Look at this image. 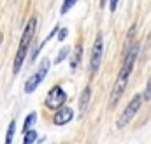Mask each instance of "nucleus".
<instances>
[{
  "instance_id": "4",
  "label": "nucleus",
  "mask_w": 151,
  "mask_h": 144,
  "mask_svg": "<svg viewBox=\"0 0 151 144\" xmlns=\"http://www.w3.org/2000/svg\"><path fill=\"white\" fill-rule=\"evenodd\" d=\"M49 67H51V62H49L47 58H44V60L40 62L39 69L34 72V74L28 77V81L25 83V91H27V93H32L39 84H40V81L46 77V74H47V71H49Z\"/></svg>"
},
{
  "instance_id": "10",
  "label": "nucleus",
  "mask_w": 151,
  "mask_h": 144,
  "mask_svg": "<svg viewBox=\"0 0 151 144\" xmlns=\"http://www.w3.org/2000/svg\"><path fill=\"white\" fill-rule=\"evenodd\" d=\"M35 121H37V114H35V112H30V114L27 116V120H25V125H23V132L27 134L28 130H32V127L35 125Z\"/></svg>"
},
{
  "instance_id": "15",
  "label": "nucleus",
  "mask_w": 151,
  "mask_h": 144,
  "mask_svg": "<svg viewBox=\"0 0 151 144\" xmlns=\"http://www.w3.org/2000/svg\"><path fill=\"white\" fill-rule=\"evenodd\" d=\"M72 5H76V0H69V2H65V4L62 5V11H60V12H62V14H65V12H67Z\"/></svg>"
},
{
  "instance_id": "7",
  "label": "nucleus",
  "mask_w": 151,
  "mask_h": 144,
  "mask_svg": "<svg viewBox=\"0 0 151 144\" xmlns=\"http://www.w3.org/2000/svg\"><path fill=\"white\" fill-rule=\"evenodd\" d=\"M74 118V111L70 107H60L56 112H55V116H53V123L55 125H67L70 120Z\"/></svg>"
},
{
  "instance_id": "11",
  "label": "nucleus",
  "mask_w": 151,
  "mask_h": 144,
  "mask_svg": "<svg viewBox=\"0 0 151 144\" xmlns=\"http://www.w3.org/2000/svg\"><path fill=\"white\" fill-rule=\"evenodd\" d=\"M14 130H16V121L12 120L9 123V128H7V135H5V144H11L12 143V137H14Z\"/></svg>"
},
{
  "instance_id": "13",
  "label": "nucleus",
  "mask_w": 151,
  "mask_h": 144,
  "mask_svg": "<svg viewBox=\"0 0 151 144\" xmlns=\"http://www.w3.org/2000/svg\"><path fill=\"white\" fill-rule=\"evenodd\" d=\"M67 55H69V48L65 46V48H62V51L58 53V58H56V63H60L62 60H65V58H67Z\"/></svg>"
},
{
  "instance_id": "12",
  "label": "nucleus",
  "mask_w": 151,
  "mask_h": 144,
  "mask_svg": "<svg viewBox=\"0 0 151 144\" xmlns=\"http://www.w3.org/2000/svg\"><path fill=\"white\" fill-rule=\"evenodd\" d=\"M35 139H37V132L32 128V130H28V132L25 134V143H23V144H34Z\"/></svg>"
},
{
  "instance_id": "1",
  "label": "nucleus",
  "mask_w": 151,
  "mask_h": 144,
  "mask_svg": "<svg viewBox=\"0 0 151 144\" xmlns=\"http://www.w3.org/2000/svg\"><path fill=\"white\" fill-rule=\"evenodd\" d=\"M137 53H139V44L134 42L128 49H127V55H125V62H123V67L118 74V79L113 86V91H111V106H116L119 97L123 95L127 84H128V77L134 71V65H135V58H137Z\"/></svg>"
},
{
  "instance_id": "3",
  "label": "nucleus",
  "mask_w": 151,
  "mask_h": 144,
  "mask_svg": "<svg viewBox=\"0 0 151 144\" xmlns=\"http://www.w3.org/2000/svg\"><path fill=\"white\" fill-rule=\"evenodd\" d=\"M141 104H142V95H135L130 102H128V106L125 107V111L121 112V116L118 118V121H116V127L118 128H125L130 121H132V118L135 116V112L139 111L141 107Z\"/></svg>"
},
{
  "instance_id": "2",
  "label": "nucleus",
  "mask_w": 151,
  "mask_h": 144,
  "mask_svg": "<svg viewBox=\"0 0 151 144\" xmlns=\"http://www.w3.org/2000/svg\"><path fill=\"white\" fill-rule=\"evenodd\" d=\"M35 27H37V19L35 18H30L27 27H25V32H23V37H21V42H19V48H18V53H16V58H14V63H12V72L18 74L23 62H25V56L28 53V48H30V42L34 40V35H35Z\"/></svg>"
},
{
  "instance_id": "17",
  "label": "nucleus",
  "mask_w": 151,
  "mask_h": 144,
  "mask_svg": "<svg viewBox=\"0 0 151 144\" xmlns=\"http://www.w3.org/2000/svg\"><path fill=\"white\" fill-rule=\"evenodd\" d=\"M116 5H118V2H111V11H114V9H116Z\"/></svg>"
},
{
  "instance_id": "18",
  "label": "nucleus",
  "mask_w": 151,
  "mask_h": 144,
  "mask_svg": "<svg viewBox=\"0 0 151 144\" xmlns=\"http://www.w3.org/2000/svg\"><path fill=\"white\" fill-rule=\"evenodd\" d=\"M0 42H2V37H0Z\"/></svg>"
},
{
  "instance_id": "14",
  "label": "nucleus",
  "mask_w": 151,
  "mask_h": 144,
  "mask_svg": "<svg viewBox=\"0 0 151 144\" xmlns=\"http://www.w3.org/2000/svg\"><path fill=\"white\" fill-rule=\"evenodd\" d=\"M150 99H151V77H150V81H148V84H146L144 93H142V100H150Z\"/></svg>"
},
{
  "instance_id": "5",
  "label": "nucleus",
  "mask_w": 151,
  "mask_h": 144,
  "mask_svg": "<svg viewBox=\"0 0 151 144\" xmlns=\"http://www.w3.org/2000/svg\"><path fill=\"white\" fill-rule=\"evenodd\" d=\"M102 56H104V37H102V34H97V37H95V44H93V51H91V58H90L91 72L99 71L100 62H102Z\"/></svg>"
},
{
  "instance_id": "8",
  "label": "nucleus",
  "mask_w": 151,
  "mask_h": 144,
  "mask_svg": "<svg viewBox=\"0 0 151 144\" xmlns=\"http://www.w3.org/2000/svg\"><path fill=\"white\" fill-rule=\"evenodd\" d=\"M90 97H91V88H90V86H86V88L83 90L81 97H79V114H83V112L86 111L88 102H90Z\"/></svg>"
},
{
  "instance_id": "6",
  "label": "nucleus",
  "mask_w": 151,
  "mask_h": 144,
  "mask_svg": "<svg viewBox=\"0 0 151 144\" xmlns=\"http://www.w3.org/2000/svg\"><path fill=\"white\" fill-rule=\"evenodd\" d=\"M67 100V93L63 91L62 86H53L47 93V99H46V106L49 109H60Z\"/></svg>"
},
{
  "instance_id": "16",
  "label": "nucleus",
  "mask_w": 151,
  "mask_h": 144,
  "mask_svg": "<svg viewBox=\"0 0 151 144\" xmlns=\"http://www.w3.org/2000/svg\"><path fill=\"white\" fill-rule=\"evenodd\" d=\"M67 35H69V30H67V28H62V30L58 32V39H60V42H62Z\"/></svg>"
},
{
  "instance_id": "9",
  "label": "nucleus",
  "mask_w": 151,
  "mask_h": 144,
  "mask_svg": "<svg viewBox=\"0 0 151 144\" xmlns=\"http://www.w3.org/2000/svg\"><path fill=\"white\" fill-rule=\"evenodd\" d=\"M81 56H83V46L77 44L74 55H72V60H70V69H72V71H76V69L79 67V63H81Z\"/></svg>"
}]
</instances>
